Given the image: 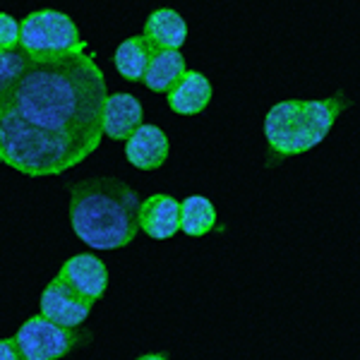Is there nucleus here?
Listing matches in <instances>:
<instances>
[{"label": "nucleus", "instance_id": "obj_1", "mask_svg": "<svg viewBox=\"0 0 360 360\" xmlns=\"http://www.w3.org/2000/svg\"><path fill=\"white\" fill-rule=\"evenodd\" d=\"M106 77L89 51L56 60H29L17 84L0 98L27 123L72 137L91 154L103 137L101 108L106 101Z\"/></svg>", "mask_w": 360, "mask_h": 360}, {"label": "nucleus", "instance_id": "obj_2", "mask_svg": "<svg viewBox=\"0 0 360 360\" xmlns=\"http://www.w3.org/2000/svg\"><path fill=\"white\" fill-rule=\"evenodd\" d=\"M139 197L118 178H89L70 188V224L94 250L130 245L139 233Z\"/></svg>", "mask_w": 360, "mask_h": 360}, {"label": "nucleus", "instance_id": "obj_3", "mask_svg": "<svg viewBox=\"0 0 360 360\" xmlns=\"http://www.w3.org/2000/svg\"><path fill=\"white\" fill-rule=\"evenodd\" d=\"M348 106L351 101L344 91L329 98H286L274 103L264 115V139L271 159L266 164L315 149Z\"/></svg>", "mask_w": 360, "mask_h": 360}, {"label": "nucleus", "instance_id": "obj_4", "mask_svg": "<svg viewBox=\"0 0 360 360\" xmlns=\"http://www.w3.org/2000/svg\"><path fill=\"white\" fill-rule=\"evenodd\" d=\"M91 152L72 137L44 130L0 106V161L32 178L60 176Z\"/></svg>", "mask_w": 360, "mask_h": 360}, {"label": "nucleus", "instance_id": "obj_5", "mask_svg": "<svg viewBox=\"0 0 360 360\" xmlns=\"http://www.w3.org/2000/svg\"><path fill=\"white\" fill-rule=\"evenodd\" d=\"M20 51L29 60H56L86 51L75 20L58 10H37L20 22Z\"/></svg>", "mask_w": 360, "mask_h": 360}, {"label": "nucleus", "instance_id": "obj_6", "mask_svg": "<svg viewBox=\"0 0 360 360\" xmlns=\"http://www.w3.org/2000/svg\"><path fill=\"white\" fill-rule=\"evenodd\" d=\"M82 332L51 322L44 315L29 317L13 336L25 360H60L79 346Z\"/></svg>", "mask_w": 360, "mask_h": 360}, {"label": "nucleus", "instance_id": "obj_7", "mask_svg": "<svg viewBox=\"0 0 360 360\" xmlns=\"http://www.w3.org/2000/svg\"><path fill=\"white\" fill-rule=\"evenodd\" d=\"M91 300H86L84 295H79L75 288H70L60 276H56L41 293V303L39 310L46 319L60 324L68 329H77L79 324L89 317L91 312Z\"/></svg>", "mask_w": 360, "mask_h": 360}, {"label": "nucleus", "instance_id": "obj_8", "mask_svg": "<svg viewBox=\"0 0 360 360\" xmlns=\"http://www.w3.org/2000/svg\"><path fill=\"white\" fill-rule=\"evenodd\" d=\"M58 276H60L70 288H75L79 295L91 300V303L103 298L106 286H108L106 264L91 252H79V255H75V257H70L68 262L60 266Z\"/></svg>", "mask_w": 360, "mask_h": 360}, {"label": "nucleus", "instance_id": "obj_9", "mask_svg": "<svg viewBox=\"0 0 360 360\" xmlns=\"http://www.w3.org/2000/svg\"><path fill=\"white\" fill-rule=\"evenodd\" d=\"M139 231L154 240H168L180 231V202L171 195H152L139 202Z\"/></svg>", "mask_w": 360, "mask_h": 360}, {"label": "nucleus", "instance_id": "obj_10", "mask_svg": "<svg viewBox=\"0 0 360 360\" xmlns=\"http://www.w3.org/2000/svg\"><path fill=\"white\" fill-rule=\"evenodd\" d=\"M144 111L137 96L118 91L108 94L101 108V130L111 139H127L142 125Z\"/></svg>", "mask_w": 360, "mask_h": 360}, {"label": "nucleus", "instance_id": "obj_11", "mask_svg": "<svg viewBox=\"0 0 360 360\" xmlns=\"http://www.w3.org/2000/svg\"><path fill=\"white\" fill-rule=\"evenodd\" d=\"M125 156L139 171L161 168L168 159V137L161 127L142 123L125 139Z\"/></svg>", "mask_w": 360, "mask_h": 360}, {"label": "nucleus", "instance_id": "obj_12", "mask_svg": "<svg viewBox=\"0 0 360 360\" xmlns=\"http://www.w3.org/2000/svg\"><path fill=\"white\" fill-rule=\"evenodd\" d=\"M212 82L197 70H188L176 84L168 89V106L178 115H197L212 101Z\"/></svg>", "mask_w": 360, "mask_h": 360}, {"label": "nucleus", "instance_id": "obj_13", "mask_svg": "<svg viewBox=\"0 0 360 360\" xmlns=\"http://www.w3.org/2000/svg\"><path fill=\"white\" fill-rule=\"evenodd\" d=\"M142 37L154 51H180L188 39V25L176 10L159 8L147 17Z\"/></svg>", "mask_w": 360, "mask_h": 360}, {"label": "nucleus", "instance_id": "obj_14", "mask_svg": "<svg viewBox=\"0 0 360 360\" xmlns=\"http://www.w3.org/2000/svg\"><path fill=\"white\" fill-rule=\"evenodd\" d=\"M185 72H188V65H185V58L180 51H154L142 82L149 91H156V94H164L166 91L168 94V89Z\"/></svg>", "mask_w": 360, "mask_h": 360}, {"label": "nucleus", "instance_id": "obj_15", "mask_svg": "<svg viewBox=\"0 0 360 360\" xmlns=\"http://www.w3.org/2000/svg\"><path fill=\"white\" fill-rule=\"evenodd\" d=\"M152 56H154V49L147 44V39H144V37H130V39H125L118 49H115L113 65L125 79L137 82V79H142L144 72H147Z\"/></svg>", "mask_w": 360, "mask_h": 360}, {"label": "nucleus", "instance_id": "obj_16", "mask_svg": "<svg viewBox=\"0 0 360 360\" xmlns=\"http://www.w3.org/2000/svg\"><path fill=\"white\" fill-rule=\"evenodd\" d=\"M217 226V209L205 195H190L180 202V231L190 238H202Z\"/></svg>", "mask_w": 360, "mask_h": 360}, {"label": "nucleus", "instance_id": "obj_17", "mask_svg": "<svg viewBox=\"0 0 360 360\" xmlns=\"http://www.w3.org/2000/svg\"><path fill=\"white\" fill-rule=\"evenodd\" d=\"M27 65L29 58L22 51H0V98L17 84Z\"/></svg>", "mask_w": 360, "mask_h": 360}, {"label": "nucleus", "instance_id": "obj_18", "mask_svg": "<svg viewBox=\"0 0 360 360\" xmlns=\"http://www.w3.org/2000/svg\"><path fill=\"white\" fill-rule=\"evenodd\" d=\"M0 51H20V22L0 13Z\"/></svg>", "mask_w": 360, "mask_h": 360}, {"label": "nucleus", "instance_id": "obj_19", "mask_svg": "<svg viewBox=\"0 0 360 360\" xmlns=\"http://www.w3.org/2000/svg\"><path fill=\"white\" fill-rule=\"evenodd\" d=\"M0 360H25L15 339H0Z\"/></svg>", "mask_w": 360, "mask_h": 360}, {"label": "nucleus", "instance_id": "obj_20", "mask_svg": "<svg viewBox=\"0 0 360 360\" xmlns=\"http://www.w3.org/2000/svg\"><path fill=\"white\" fill-rule=\"evenodd\" d=\"M135 360H168V358L161 356V353H147V356H139Z\"/></svg>", "mask_w": 360, "mask_h": 360}]
</instances>
